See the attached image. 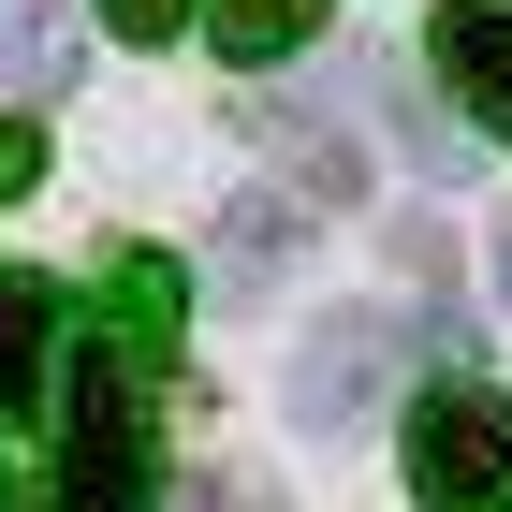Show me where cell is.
<instances>
[{
    "mask_svg": "<svg viewBox=\"0 0 512 512\" xmlns=\"http://www.w3.org/2000/svg\"><path fill=\"white\" fill-rule=\"evenodd\" d=\"M59 512H161V425H147V352H88L59 395Z\"/></svg>",
    "mask_w": 512,
    "mask_h": 512,
    "instance_id": "obj_1",
    "label": "cell"
},
{
    "mask_svg": "<svg viewBox=\"0 0 512 512\" xmlns=\"http://www.w3.org/2000/svg\"><path fill=\"white\" fill-rule=\"evenodd\" d=\"M410 512H512V395L498 381L410 395Z\"/></svg>",
    "mask_w": 512,
    "mask_h": 512,
    "instance_id": "obj_2",
    "label": "cell"
},
{
    "mask_svg": "<svg viewBox=\"0 0 512 512\" xmlns=\"http://www.w3.org/2000/svg\"><path fill=\"white\" fill-rule=\"evenodd\" d=\"M425 59H439V88L512 147V0H439V15H425Z\"/></svg>",
    "mask_w": 512,
    "mask_h": 512,
    "instance_id": "obj_3",
    "label": "cell"
},
{
    "mask_svg": "<svg viewBox=\"0 0 512 512\" xmlns=\"http://www.w3.org/2000/svg\"><path fill=\"white\" fill-rule=\"evenodd\" d=\"M381 322H322L308 352H293V425H366L381 410Z\"/></svg>",
    "mask_w": 512,
    "mask_h": 512,
    "instance_id": "obj_4",
    "label": "cell"
},
{
    "mask_svg": "<svg viewBox=\"0 0 512 512\" xmlns=\"http://www.w3.org/2000/svg\"><path fill=\"white\" fill-rule=\"evenodd\" d=\"M264 147H278V176H293V191H322V205L366 191V132H352V103H264Z\"/></svg>",
    "mask_w": 512,
    "mask_h": 512,
    "instance_id": "obj_5",
    "label": "cell"
},
{
    "mask_svg": "<svg viewBox=\"0 0 512 512\" xmlns=\"http://www.w3.org/2000/svg\"><path fill=\"white\" fill-rule=\"evenodd\" d=\"M205 30H220L235 74H278V59H308V44L337 30V0H205Z\"/></svg>",
    "mask_w": 512,
    "mask_h": 512,
    "instance_id": "obj_6",
    "label": "cell"
},
{
    "mask_svg": "<svg viewBox=\"0 0 512 512\" xmlns=\"http://www.w3.org/2000/svg\"><path fill=\"white\" fill-rule=\"evenodd\" d=\"M44 352H59V278H44V264H0V410L44 395Z\"/></svg>",
    "mask_w": 512,
    "mask_h": 512,
    "instance_id": "obj_7",
    "label": "cell"
},
{
    "mask_svg": "<svg viewBox=\"0 0 512 512\" xmlns=\"http://www.w3.org/2000/svg\"><path fill=\"white\" fill-rule=\"evenodd\" d=\"M59 74H74V0H0V88L44 103Z\"/></svg>",
    "mask_w": 512,
    "mask_h": 512,
    "instance_id": "obj_8",
    "label": "cell"
},
{
    "mask_svg": "<svg viewBox=\"0 0 512 512\" xmlns=\"http://www.w3.org/2000/svg\"><path fill=\"white\" fill-rule=\"evenodd\" d=\"M103 293H118V352H161V337H176V264H161V249H118Z\"/></svg>",
    "mask_w": 512,
    "mask_h": 512,
    "instance_id": "obj_9",
    "label": "cell"
},
{
    "mask_svg": "<svg viewBox=\"0 0 512 512\" xmlns=\"http://www.w3.org/2000/svg\"><path fill=\"white\" fill-rule=\"evenodd\" d=\"M278 264H293V205H235V278L264 293Z\"/></svg>",
    "mask_w": 512,
    "mask_h": 512,
    "instance_id": "obj_10",
    "label": "cell"
},
{
    "mask_svg": "<svg viewBox=\"0 0 512 512\" xmlns=\"http://www.w3.org/2000/svg\"><path fill=\"white\" fill-rule=\"evenodd\" d=\"M103 30L118 44H176V30H205V0H103Z\"/></svg>",
    "mask_w": 512,
    "mask_h": 512,
    "instance_id": "obj_11",
    "label": "cell"
},
{
    "mask_svg": "<svg viewBox=\"0 0 512 512\" xmlns=\"http://www.w3.org/2000/svg\"><path fill=\"white\" fill-rule=\"evenodd\" d=\"M395 147L425 161V176H469V147H454V132H439V118H425V103H410V88H395Z\"/></svg>",
    "mask_w": 512,
    "mask_h": 512,
    "instance_id": "obj_12",
    "label": "cell"
},
{
    "mask_svg": "<svg viewBox=\"0 0 512 512\" xmlns=\"http://www.w3.org/2000/svg\"><path fill=\"white\" fill-rule=\"evenodd\" d=\"M30 176H44V132H30V118H0V205L30 191Z\"/></svg>",
    "mask_w": 512,
    "mask_h": 512,
    "instance_id": "obj_13",
    "label": "cell"
},
{
    "mask_svg": "<svg viewBox=\"0 0 512 512\" xmlns=\"http://www.w3.org/2000/svg\"><path fill=\"white\" fill-rule=\"evenodd\" d=\"M498 293H512V220H498Z\"/></svg>",
    "mask_w": 512,
    "mask_h": 512,
    "instance_id": "obj_14",
    "label": "cell"
}]
</instances>
